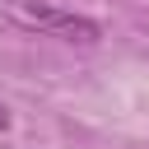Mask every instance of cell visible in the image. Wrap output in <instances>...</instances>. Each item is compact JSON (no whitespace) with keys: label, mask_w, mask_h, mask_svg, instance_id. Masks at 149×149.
<instances>
[{"label":"cell","mask_w":149,"mask_h":149,"mask_svg":"<svg viewBox=\"0 0 149 149\" xmlns=\"http://www.w3.org/2000/svg\"><path fill=\"white\" fill-rule=\"evenodd\" d=\"M9 14H14L23 28L42 33V37H61V42H98V37H102V23H98V19L74 14V9H61V5H51V0H14Z\"/></svg>","instance_id":"cell-1"},{"label":"cell","mask_w":149,"mask_h":149,"mask_svg":"<svg viewBox=\"0 0 149 149\" xmlns=\"http://www.w3.org/2000/svg\"><path fill=\"white\" fill-rule=\"evenodd\" d=\"M0 130H9V112L5 107H0Z\"/></svg>","instance_id":"cell-2"}]
</instances>
